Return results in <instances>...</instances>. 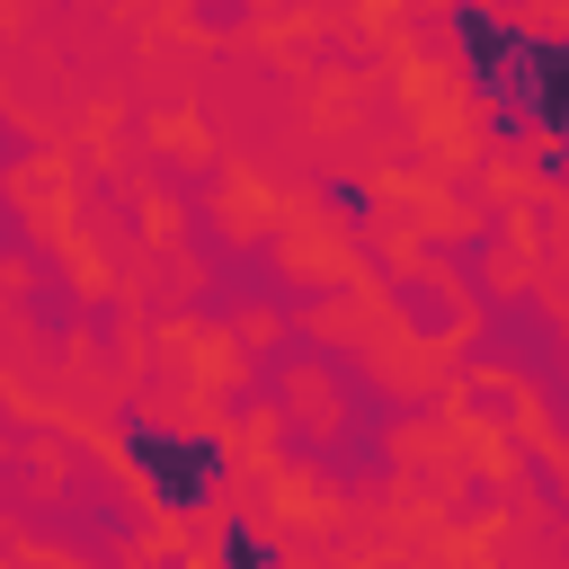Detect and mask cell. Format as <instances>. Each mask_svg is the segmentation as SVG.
I'll use <instances>...</instances> for the list:
<instances>
[{
    "label": "cell",
    "instance_id": "obj_2",
    "mask_svg": "<svg viewBox=\"0 0 569 569\" xmlns=\"http://www.w3.org/2000/svg\"><path fill=\"white\" fill-rule=\"evenodd\" d=\"M507 133H533L551 151H569V36H525V62L507 80V98H489Z\"/></svg>",
    "mask_w": 569,
    "mask_h": 569
},
{
    "label": "cell",
    "instance_id": "obj_1",
    "mask_svg": "<svg viewBox=\"0 0 569 569\" xmlns=\"http://www.w3.org/2000/svg\"><path fill=\"white\" fill-rule=\"evenodd\" d=\"M116 445H124V462L151 480V498H160V507H178V516H187V507H204V498L222 489V445H213V436H196V427L124 418V436H116Z\"/></svg>",
    "mask_w": 569,
    "mask_h": 569
},
{
    "label": "cell",
    "instance_id": "obj_4",
    "mask_svg": "<svg viewBox=\"0 0 569 569\" xmlns=\"http://www.w3.org/2000/svg\"><path fill=\"white\" fill-rule=\"evenodd\" d=\"M222 560H249V569H258V560H276V551H267L258 533H222Z\"/></svg>",
    "mask_w": 569,
    "mask_h": 569
},
{
    "label": "cell",
    "instance_id": "obj_3",
    "mask_svg": "<svg viewBox=\"0 0 569 569\" xmlns=\"http://www.w3.org/2000/svg\"><path fill=\"white\" fill-rule=\"evenodd\" d=\"M453 44H462L471 89H480V98H507V80H516V62H525V27L489 18L480 0H453Z\"/></svg>",
    "mask_w": 569,
    "mask_h": 569
}]
</instances>
